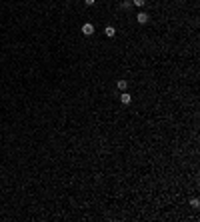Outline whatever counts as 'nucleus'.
Segmentation results:
<instances>
[{
	"instance_id": "nucleus-1",
	"label": "nucleus",
	"mask_w": 200,
	"mask_h": 222,
	"mask_svg": "<svg viewBox=\"0 0 200 222\" xmlns=\"http://www.w3.org/2000/svg\"><path fill=\"white\" fill-rule=\"evenodd\" d=\"M82 34H84V36H92V34H94V24L86 22L82 26Z\"/></svg>"
},
{
	"instance_id": "nucleus-2",
	"label": "nucleus",
	"mask_w": 200,
	"mask_h": 222,
	"mask_svg": "<svg viewBox=\"0 0 200 222\" xmlns=\"http://www.w3.org/2000/svg\"><path fill=\"white\" fill-rule=\"evenodd\" d=\"M136 20H138V24H146L148 22V14L146 12H138L136 14Z\"/></svg>"
},
{
	"instance_id": "nucleus-3",
	"label": "nucleus",
	"mask_w": 200,
	"mask_h": 222,
	"mask_svg": "<svg viewBox=\"0 0 200 222\" xmlns=\"http://www.w3.org/2000/svg\"><path fill=\"white\" fill-rule=\"evenodd\" d=\"M130 100H132V96H130L128 92H122V96H120V102H122V104H130Z\"/></svg>"
},
{
	"instance_id": "nucleus-4",
	"label": "nucleus",
	"mask_w": 200,
	"mask_h": 222,
	"mask_svg": "<svg viewBox=\"0 0 200 222\" xmlns=\"http://www.w3.org/2000/svg\"><path fill=\"white\" fill-rule=\"evenodd\" d=\"M104 34H106L108 38H112V36L116 34V30H114V26H106V28H104Z\"/></svg>"
},
{
	"instance_id": "nucleus-5",
	"label": "nucleus",
	"mask_w": 200,
	"mask_h": 222,
	"mask_svg": "<svg viewBox=\"0 0 200 222\" xmlns=\"http://www.w3.org/2000/svg\"><path fill=\"white\" fill-rule=\"evenodd\" d=\"M126 86H128L126 80H118V88H120V90H126Z\"/></svg>"
},
{
	"instance_id": "nucleus-6",
	"label": "nucleus",
	"mask_w": 200,
	"mask_h": 222,
	"mask_svg": "<svg viewBox=\"0 0 200 222\" xmlns=\"http://www.w3.org/2000/svg\"><path fill=\"white\" fill-rule=\"evenodd\" d=\"M144 2H146V0H132L134 6H144Z\"/></svg>"
},
{
	"instance_id": "nucleus-7",
	"label": "nucleus",
	"mask_w": 200,
	"mask_h": 222,
	"mask_svg": "<svg viewBox=\"0 0 200 222\" xmlns=\"http://www.w3.org/2000/svg\"><path fill=\"white\" fill-rule=\"evenodd\" d=\"M190 204H192V208H198V206H200V202H198V200H196V198L192 200V202H190Z\"/></svg>"
},
{
	"instance_id": "nucleus-8",
	"label": "nucleus",
	"mask_w": 200,
	"mask_h": 222,
	"mask_svg": "<svg viewBox=\"0 0 200 222\" xmlns=\"http://www.w3.org/2000/svg\"><path fill=\"white\" fill-rule=\"evenodd\" d=\"M94 2H96V0H84V4H86V6H92Z\"/></svg>"
}]
</instances>
